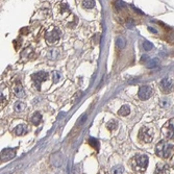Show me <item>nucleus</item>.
I'll use <instances>...</instances> for the list:
<instances>
[{"mask_svg":"<svg viewBox=\"0 0 174 174\" xmlns=\"http://www.w3.org/2000/svg\"><path fill=\"white\" fill-rule=\"evenodd\" d=\"M171 101L169 100V99H167V98H164V99H162V100L160 101V105L162 107H164V108H167V107H169L170 105H171Z\"/></svg>","mask_w":174,"mask_h":174,"instance_id":"17","label":"nucleus"},{"mask_svg":"<svg viewBox=\"0 0 174 174\" xmlns=\"http://www.w3.org/2000/svg\"><path fill=\"white\" fill-rule=\"evenodd\" d=\"M52 76H53V84H56L61 79V73H58L57 71H53Z\"/></svg>","mask_w":174,"mask_h":174,"instance_id":"22","label":"nucleus"},{"mask_svg":"<svg viewBox=\"0 0 174 174\" xmlns=\"http://www.w3.org/2000/svg\"><path fill=\"white\" fill-rule=\"evenodd\" d=\"M131 167L135 171L143 173L148 167V156L145 154H137L131 160Z\"/></svg>","mask_w":174,"mask_h":174,"instance_id":"2","label":"nucleus"},{"mask_svg":"<svg viewBox=\"0 0 174 174\" xmlns=\"http://www.w3.org/2000/svg\"><path fill=\"white\" fill-rule=\"evenodd\" d=\"M42 119H43V118H42V115H41L39 112H36L32 116H31L30 121L34 125H39V124L42 122Z\"/></svg>","mask_w":174,"mask_h":174,"instance_id":"13","label":"nucleus"},{"mask_svg":"<svg viewBox=\"0 0 174 174\" xmlns=\"http://www.w3.org/2000/svg\"><path fill=\"white\" fill-rule=\"evenodd\" d=\"M12 91H13V93L17 96V97H19V98L25 97V91H24L23 86H22L21 82H20L19 80H16L14 84H13Z\"/></svg>","mask_w":174,"mask_h":174,"instance_id":"9","label":"nucleus"},{"mask_svg":"<svg viewBox=\"0 0 174 174\" xmlns=\"http://www.w3.org/2000/svg\"><path fill=\"white\" fill-rule=\"evenodd\" d=\"M141 60H142V62H147L146 60H148V56H147V55H144V56H142V58H141Z\"/></svg>","mask_w":174,"mask_h":174,"instance_id":"28","label":"nucleus"},{"mask_svg":"<svg viewBox=\"0 0 174 174\" xmlns=\"http://www.w3.org/2000/svg\"><path fill=\"white\" fill-rule=\"evenodd\" d=\"M152 95H153V90L150 86H142L138 93V96L141 100H147Z\"/></svg>","mask_w":174,"mask_h":174,"instance_id":"7","label":"nucleus"},{"mask_svg":"<svg viewBox=\"0 0 174 174\" xmlns=\"http://www.w3.org/2000/svg\"><path fill=\"white\" fill-rule=\"evenodd\" d=\"M157 64H159V60H157V58L150 60V61H149V63L147 64V67L148 68H154L155 66H157Z\"/></svg>","mask_w":174,"mask_h":174,"instance_id":"23","label":"nucleus"},{"mask_svg":"<svg viewBox=\"0 0 174 174\" xmlns=\"http://www.w3.org/2000/svg\"><path fill=\"white\" fill-rule=\"evenodd\" d=\"M29 32V29L27 27H23V28L20 29V35L21 36H27V34Z\"/></svg>","mask_w":174,"mask_h":174,"instance_id":"25","label":"nucleus"},{"mask_svg":"<svg viewBox=\"0 0 174 174\" xmlns=\"http://www.w3.org/2000/svg\"><path fill=\"white\" fill-rule=\"evenodd\" d=\"M139 140L143 143H150L152 142L153 137H154V130L151 127L148 126H143L141 127V129L139 130Z\"/></svg>","mask_w":174,"mask_h":174,"instance_id":"4","label":"nucleus"},{"mask_svg":"<svg viewBox=\"0 0 174 174\" xmlns=\"http://www.w3.org/2000/svg\"><path fill=\"white\" fill-rule=\"evenodd\" d=\"M169 41L171 42V43H173L174 44V34H172V35H170V38H169Z\"/></svg>","mask_w":174,"mask_h":174,"instance_id":"27","label":"nucleus"},{"mask_svg":"<svg viewBox=\"0 0 174 174\" xmlns=\"http://www.w3.org/2000/svg\"><path fill=\"white\" fill-rule=\"evenodd\" d=\"M89 144H90V145L92 146L93 148H95L96 151L99 150V143H98V141L96 140V139L91 138L90 140H89Z\"/></svg>","mask_w":174,"mask_h":174,"instance_id":"16","label":"nucleus"},{"mask_svg":"<svg viewBox=\"0 0 174 174\" xmlns=\"http://www.w3.org/2000/svg\"><path fill=\"white\" fill-rule=\"evenodd\" d=\"M31 79H32V81H34L35 88H36L38 91H40L41 84H42L43 81H46L48 79V73L45 71H39V72H37V73L32 74Z\"/></svg>","mask_w":174,"mask_h":174,"instance_id":"6","label":"nucleus"},{"mask_svg":"<svg viewBox=\"0 0 174 174\" xmlns=\"http://www.w3.org/2000/svg\"><path fill=\"white\" fill-rule=\"evenodd\" d=\"M154 174H170V167L169 165L164 164V163H159L155 168Z\"/></svg>","mask_w":174,"mask_h":174,"instance_id":"11","label":"nucleus"},{"mask_svg":"<svg viewBox=\"0 0 174 174\" xmlns=\"http://www.w3.org/2000/svg\"><path fill=\"white\" fill-rule=\"evenodd\" d=\"M82 5H84V7H86V8H93V7L95 6V1L87 0V1H84Z\"/></svg>","mask_w":174,"mask_h":174,"instance_id":"19","label":"nucleus"},{"mask_svg":"<svg viewBox=\"0 0 174 174\" xmlns=\"http://www.w3.org/2000/svg\"><path fill=\"white\" fill-rule=\"evenodd\" d=\"M162 134L168 140H173L174 139V118L170 119L164 124L162 127Z\"/></svg>","mask_w":174,"mask_h":174,"instance_id":"5","label":"nucleus"},{"mask_svg":"<svg viewBox=\"0 0 174 174\" xmlns=\"http://www.w3.org/2000/svg\"><path fill=\"white\" fill-rule=\"evenodd\" d=\"M124 171V168L122 166H116L112 169V174H122Z\"/></svg>","mask_w":174,"mask_h":174,"instance_id":"18","label":"nucleus"},{"mask_svg":"<svg viewBox=\"0 0 174 174\" xmlns=\"http://www.w3.org/2000/svg\"><path fill=\"white\" fill-rule=\"evenodd\" d=\"M143 47L144 49H145L146 51H149L151 50L153 48V44L151 43V42H149V41H144L143 42Z\"/></svg>","mask_w":174,"mask_h":174,"instance_id":"20","label":"nucleus"},{"mask_svg":"<svg viewBox=\"0 0 174 174\" xmlns=\"http://www.w3.org/2000/svg\"><path fill=\"white\" fill-rule=\"evenodd\" d=\"M61 39V30L57 27H51L49 30L46 31L45 41L48 45H55L58 43Z\"/></svg>","mask_w":174,"mask_h":174,"instance_id":"3","label":"nucleus"},{"mask_svg":"<svg viewBox=\"0 0 174 174\" xmlns=\"http://www.w3.org/2000/svg\"><path fill=\"white\" fill-rule=\"evenodd\" d=\"M149 30H150V31H153V32H154V34H156V30H155V29L150 28V27H149Z\"/></svg>","mask_w":174,"mask_h":174,"instance_id":"29","label":"nucleus"},{"mask_svg":"<svg viewBox=\"0 0 174 174\" xmlns=\"http://www.w3.org/2000/svg\"><path fill=\"white\" fill-rule=\"evenodd\" d=\"M117 45L119 46L120 48H124L125 47V40H124L123 38H121V37H119V38L117 39Z\"/></svg>","mask_w":174,"mask_h":174,"instance_id":"24","label":"nucleus"},{"mask_svg":"<svg viewBox=\"0 0 174 174\" xmlns=\"http://www.w3.org/2000/svg\"><path fill=\"white\" fill-rule=\"evenodd\" d=\"M160 89L163 93H169L173 90V81L168 77H165L162 79L160 84Z\"/></svg>","mask_w":174,"mask_h":174,"instance_id":"8","label":"nucleus"},{"mask_svg":"<svg viewBox=\"0 0 174 174\" xmlns=\"http://www.w3.org/2000/svg\"><path fill=\"white\" fill-rule=\"evenodd\" d=\"M129 113H130V108H129L128 105H122L121 108H120L119 112H118V114H119L120 116H123V117H125V116L129 115Z\"/></svg>","mask_w":174,"mask_h":174,"instance_id":"15","label":"nucleus"},{"mask_svg":"<svg viewBox=\"0 0 174 174\" xmlns=\"http://www.w3.org/2000/svg\"><path fill=\"white\" fill-rule=\"evenodd\" d=\"M106 127H107L108 130H114V129L117 127V123H116V121L112 120V121H110L108 123L106 124Z\"/></svg>","mask_w":174,"mask_h":174,"instance_id":"21","label":"nucleus"},{"mask_svg":"<svg viewBox=\"0 0 174 174\" xmlns=\"http://www.w3.org/2000/svg\"><path fill=\"white\" fill-rule=\"evenodd\" d=\"M25 108H26V104L24 102H22V101H17V102L14 104V110L18 113L24 112Z\"/></svg>","mask_w":174,"mask_h":174,"instance_id":"14","label":"nucleus"},{"mask_svg":"<svg viewBox=\"0 0 174 174\" xmlns=\"http://www.w3.org/2000/svg\"><path fill=\"white\" fill-rule=\"evenodd\" d=\"M155 152L157 156L168 160L174 154V144L166 140L160 141L155 146Z\"/></svg>","mask_w":174,"mask_h":174,"instance_id":"1","label":"nucleus"},{"mask_svg":"<svg viewBox=\"0 0 174 174\" xmlns=\"http://www.w3.org/2000/svg\"><path fill=\"white\" fill-rule=\"evenodd\" d=\"M27 131H28V128H27L26 125L20 124V125H18V126H16L14 132L17 135V136H24L25 134H27Z\"/></svg>","mask_w":174,"mask_h":174,"instance_id":"12","label":"nucleus"},{"mask_svg":"<svg viewBox=\"0 0 174 174\" xmlns=\"http://www.w3.org/2000/svg\"><path fill=\"white\" fill-rule=\"evenodd\" d=\"M134 24H135V22L132 21V19H131V18H128V19L126 20V26L127 27L134 26Z\"/></svg>","mask_w":174,"mask_h":174,"instance_id":"26","label":"nucleus"},{"mask_svg":"<svg viewBox=\"0 0 174 174\" xmlns=\"http://www.w3.org/2000/svg\"><path fill=\"white\" fill-rule=\"evenodd\" d=\"M16 156V149L14 148H5L1 151V161L7 162Z\"/></svg>","mask_w":174,"mask_h":174,"instance_id":"10","label":"nucleus"}]
</instances>
